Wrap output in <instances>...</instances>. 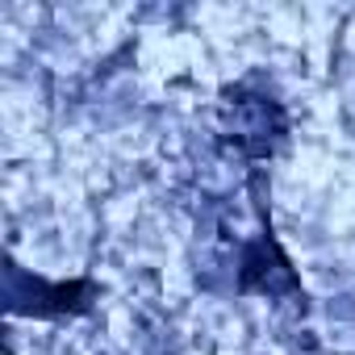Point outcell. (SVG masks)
Segmentation results:
<instances>
[{"label":"cell","mask_w":355,"mask_h":355,"mask_svg":"<svg viewBox=\"0 0 355 355\" xmlns=\"http://www.w3.org/2000/svg\"><path fill=\"white\" fill-rule=\"evenodd\" d=\"M222 142H230L243 159H272L276 146L288 134V117L276 96L251 92L247 84L222 92V117H218Z\"/></svg>","instance_id":"obj_1"}]
</instances>
